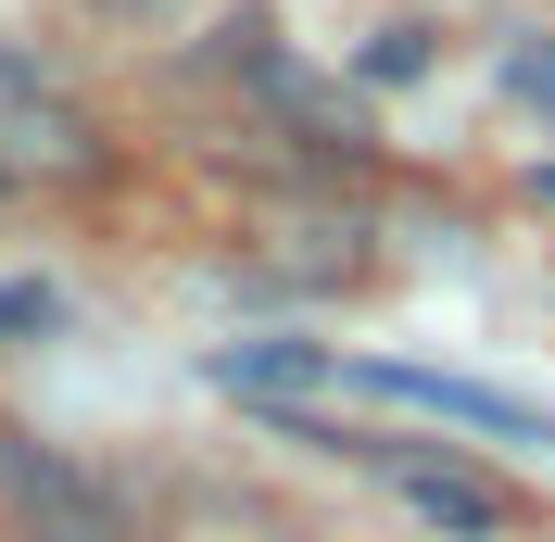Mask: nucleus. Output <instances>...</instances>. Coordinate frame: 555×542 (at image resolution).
Masks as SVG:
<instances>
[{"mask_svg":"<svg viewBox=\"0 0 555 542\" xmlns=\"http://www.w3.org/2000/svg\"><path fill=\"white\" fill-rule=\"evenodd\" d=\"M391 479H404V505H429L442 530H505V517H518L480 467H442V454H391Z\"/></svg>","mask_w":555,"mask_h":542,"instance_id":"f03ea898","label":"nucleus"},{"mask_svg":"<svg viewBox=\"0 0 555 542\" xmlns=\"http://www.w3.org/2000/svg\"><path fill=\"white\" fill-rule=\"evenodd\" d=\"M0 505H13V530H26V542H152V530H139V505L114 492L102 467L51 454L38 429H0Z\"/></svg>","mask_w":555,"mask_h":542,"instance_id":"f257e3e1","label":"nucleus"}]
</instances>
